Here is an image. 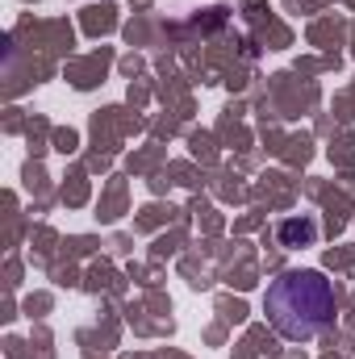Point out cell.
I'll return each mask as SVG.
<instances>
[{"label":"cell","instance_id":"7a4b0ae2","mask_svg":"<svg viewBox=\"0 0 355 359\" xmlns=\"http://www.w3.org/2000/svg\"><path fill=\"white\" fill-rule=\"evenodd\" d=\"M318 238V222L314 217H288L280 222V247H309Z\"/></svg>","mask_w":355,"mask_h":359},{"label":"cell","instance_id":"6da1fadb","mask_svg":"<svg viewBox=\"0 0 355 359\" xmlns=\"http://www.w3.org/2000/svg\"><path fill=\"white\" fill-rule=\"evenodd\" d=\"M264 313L284 339L309 343L335 322V284L314 268L280 271L264 292Z\"/></svg>","mask_w":355,"mask_h":359}]
</instances>
